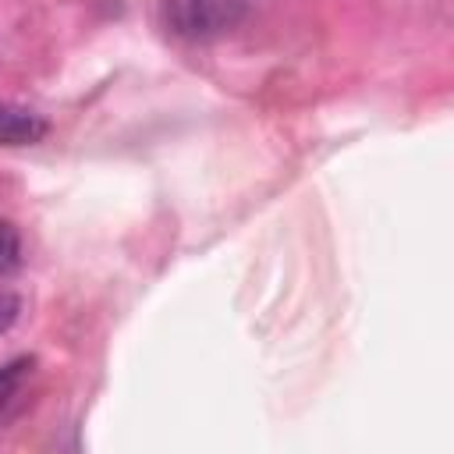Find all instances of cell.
Segmentation results:
<instances>
[{"label": "cell", "instance_id": "6da1fadb", "mask_svg": "<svg viewBox=\"0 0 454 454\" xmlns=\"http://www.w3.org/2000/svg\"><path fill=\"white\" fill-rule=\"evenodd\" d=\"M248 14V0H163V21L177 39L209 43L234 32Z\"/></svg>", "mask_w": 454, "mask_h": 454}, {"label": "cell", "instance_id": "7a4b0ae2", "mask_svg": "<svg viewBox=\"0 0 454 454\" xmlns=\"http://www.w3.org/2000/svg\"><path fill=\"white\" fill-rule=\"evenodd\" d=\"M46 131H50L46 117H39V114L28 110V106L4 103V99H0V145H11V149H18V145H35V142L46 138Z\"/></svg>", "mask_w": 454, "mask_h": 454}, {"label": "cell", "instance_id": "3957f363", "mask_svg": "<svg viewBox=\"0 0 454 454\" xmlns=\"http://www.w3.org/2000/svg\"><path fill=\"white\" fill-rule=\"evenodd\" d=\"M21 266V234L11 220H0V277H11Z\"/></svg>", "mask_w": 454, "mask_h": 454}, {"label": "cell", "instance_id": "277c9868", "mask_svg": "<svg viewBox=\"0 0 454 454\" xmlns=\"http://www.w3.org/2000/svg\"><path fill=\"white\" fill-rule=\"evenodd\" d=\"M28 369H32V358H18V362H11V365L0 369V411L18 397V390H21L25 376H28Z\"/></svg>", "mask_w": 454, "mask_h": 454}, {"label": "cell", "instance_id": "5b68a950", "mask_svg": "<svg viewBox=\"0 0 454 454\" xmlns=\"http://www.w3.org/2000/svg\"><path fill=\"white\" fill-rule=\"evenodd\" d=\"M18 312H21V301L14 294H0V333H7L18 323Z\"/></svg>", "mask_w": 454, "mask_h": 454}]
</instances>
